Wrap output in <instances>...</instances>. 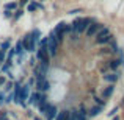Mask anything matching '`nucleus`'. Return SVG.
<instances>
[{
	"instance_id": "28",
	"label": "nucleus",
	"mask_w": 124,
	"mask_h": 120,
	"mask_svg": "<svg viewBox=\"0 0 124 120\" xmlns=\"http://www.w3.org/2000/svg\"><path fill=\"white\" fill-rule=\"evenodd\" d=\"M121 59H123V64H124V55H123V58H121Z\"/></svg>"
},
{
	"instance_id": "7",
	"label": "nucleus",
	"mask_w": 124,
	"mask_h": 120,
	"mask_svg": "<svg viewBox=\"0 0 124 120\" xmlns=\"http://www.w3.org/2000/svg\"><path fill=\"white\" fill-rule=\"evenodd\" d=\"M28 90H30L28 84H27V86H24V87L21 89V92H19V105H22V103L27 100V97H28Z\"/></svg>"
},
{
	"instance_id": "5",
	"label": "nucleus",
	"mask_w": 124,
	"mask_h": 120,
	"mask_svg": "<svg viewBox=\"0 0 124 120\" xmlns=\"http://www.w3.org/2000/svg\"><path fill=\"white\" fill-rule=\"evenodd\" d=\"M35 44H36V41H33L31 34H27V36H24V39H22V45H24V48L27 51H33L35 50Z\"/></svg>"
},
{
	"instance_id": "20",
	"label": "nucleus",
	"mask_w": 124,
	"mask_h": 120,
	"mask_svg": "<svg viewBox=\"0 0 124 120\" xmlns=\"http://www.w3.org/2000/svg\"><path fill=\"white\" fill-rule=\"evenodd\" d=\"M22 48H24V45H22V41H19L17 44H16L14 51H16V53H21V51H22Z\"/></svg>"
},
{
	"instance_id": "29",
	"label": "nucleus",
	"mask_w": 124,
	"mask_h": 120,
	"mask_svg": "<svg viewBox=\"0 0 124 120\" xmlns=\"http://www.w3.org/2000/svg\"><path fill=\"white\" fill-rule=\"evenodd\" d=\"M113 120H119V119H118V117H115V119H113Z\"/></svg>"
},
{
	"instance_id": "3",
	"label": "nucleus",
	"mask_w": 124,
	"mask_h": 120,
	"mask_svg": "<svg viewBox=\"0 0 124 120\" xmlns=\"http://www.w3.org/2000/svg\"><path fill=\"white\" fill-rule=\"evenodd\" d=\"M36 58L41 61L42 64H49V58H50V55H49V51H47V47H46V44L41 45V48L36 51Z\"/></svg>"
},
{
	"instance_id": "18",
	"label": "nucleus",
	"mask_w": 124,
	"mask_h": 120,
	"mask_svg": "<svg viewBox=\"0 0 124 120\" xmlns=\"http://www.w3.org/2000/svg\"><path fill=\"white\" fill-rule=\"evenodd\" d=\"M16 8H17V3H14V2L6 3V5H5V9H8V11H11V9H16Z\"/></svg>"
},
{
	"instance_id": "16",
	"label": "nucleus",
	"mask_w": 124,
	"mask_h": 120,
	"mask_svg": "<svg viewBox=\"0 0 124 120\" xmlns=\"http://www.w3.org/2000/svg\"><path fill=\"white\" fill-rule=\"evenodd\" d=\"M9 45H11V41H5L2 45H0V50H2V51H6L9 48Z\"/></svg>"
},
{
	"instance_id": "26",
	"label": "nucleus",
	"mask_w": 124,
	"mask_h": 120,
	"mask_svg": "<svg viewBox=\"0 0 124 120\" xmlns=\"http://www.w3.org/2000/svg\"><path fill=\"white\" fill-rule=\"evenodd\" d=\"M79 11H80V9H71L69 14H76V13H79Z\"/></svg>"
},
{
	"instance_id": "4",
	"label": "nucleus",
	"mask_w": 124,
	"mask_h": 120,
	"mask_svg": "<svg viewBox=\"0 0 124 120\" xmlns=\"http://www.w3.org/2000/svg\"><path fill=\"white\" fill-rule=\"evenodd\" d=\"M104 25L102 24H97V22H91V25H88V28L85 30V34H86L88 38H91V36H96V33L102 28Z\"/></svg>"
},
{
	"instance_id": "23",
	"label": "nucleus",
	"mask_w": 124,
	"mask_h": 120,
	"mask_svg": "<svg viewBox=\"0 0 124 120\" xmlns=\"http://www.w3.org/2000/svg\"><path fill=\"white\" fill-rule=\"evenodd\" d=\"M66 120H77V119H76V112H72V114H69V117H68Z\"/></svg>"
},
{
	"instance_id": "14",
	"label": "nucleus",
	"mask_w": 124,
	"mask_h": 120,
	"mask_svg": "<svg viewBox=\"0 0 124 120\" xmlns=\"http://www.w3.org/2000/svg\"><path fill=\"white\" fill-rule=\"evenodd\" d=\"M68 117H69V111H61V112H60V114H58L54 120H66Z\"/></svg>"
},
{
	"instance_id": "15",
	"label": "nucleus",
	"mask_w": 124,
	"mask_h": 120,
	"mask_svg": "<svg viewBox=\"0 0 124 120\" xmlns=\"http://www.w3.org/2000/svg\"><path fill=\"white\" fill-rule=\"evenodd\" d=\"M119 64H121V61H119V59H113V61H108V67H110L112 70H115L116 67L119 66Z\"/></svg>"
},
{
	"instance_id": "24",
	"label": "nucleus",
	"mask_w": 124,
	"mask_h": 120,
	"mask_svg": "<svg viewBox=\"0 0 124 120\" xmlns=\"http://www.w3.org/2000/svg\"><path fill=\"white\" fill-rule=\"evenodd\" d=\"M116 112H118V108H115V109H113V111H112V112H108V115H115V114H116Z\"/></svg>"
},
{
	"instance_id": "1",
	"label": "nucleus",
	"mask_w": 124,
	"mask_h": 120,
	"mask_svg": "<svg viewBox=\"0 0 124 120\" xmlns=\"http://www.w3.org/2000/svg\"><path fill=\"white\" fill-rule=\"evenodd\" d=\"M58 39H57V36H55L54 33L50 34V36L47 38V44H46V47H47V51H49V55L50 56H57V51H58Z\"/></svg>"
},
{
	"instance_id": "17",
	"label": "nucleus",
	"mask_w": 124,
	"mask_h": 120,
	"mask_svg": "<svg viewBox=\"0 0 124 120\" xmlns=\"http://www.w3.org/2000/svg\"><path fill=\"white\" fill-rule=\"evenodd\" d=\"M101 109H102V106H94V108L90 111V115H97L101 112Z\"/></svg>"
},
{
	"instance_id": "27",
	"label": "nucleus",
	"mask_w": 124,
	"mask_h": 120,
	"mask_svg": "<svg viewBox=\"0 0 124 120\" xmlns=\"http://www.w3.org/2000/svg\"><path fill=\"white\" fill-rule=\"evenodd\" d=\"M0 84H5V78L3 76H0Z\"/></svg>"
},
{
	"instance_id": "13",
	"label": "nucleus",
	"mask_w": 124,
	"mask_h": 120,
	"mask_svg": "<svg viewBox=\"0 0 124 120\" xmlns=\"http://www.w3.org/2000/svg\"><path fill=\"white\" fill-rule=\"evenodd\" d=\"M105 34H110V30L107 27H102L99 31L96 33V39H99V38H102V36H105Z\"/></svg>"
},
{
	"instance_id": "22",
	"label": "nucleus",
	"mask_w": 124,
	"mask_h": 120,
	"mask_svg": "<svg viewBox=\"0 0 124 120\" xmlns=\"http://www.w3.org/2000/svg\"><path fill=\"white\" fill-rule=\"evenodd\" d=\"M3 61H5V51H2V50H0V64H2Z\"/></svg>"
},
{
	"instance_id": "21",
	"label": "nucleus",
	"mask_w": 124,
	"mask_h": 120,
	"mask_svg": "<svg viewBox=\"0 0 124 120\" xmlns=\"http://www.w3.org/2000/svg\"><path fill=\"white\" fill-rule=\"evenodd\" d=\"M22 13H24V11H22V9H17V11H16V16H14V20H17V19L21 17V14H22Z\"/></svg>"
},
{
	"instance_id": "19",
	"label": "nucleus",
	"mask_w": 124,
	"mask_h": 120,
	"mask_svg": "<svg viewBox=\"0 0 124 120\" xmlns=\"http://www.w3.org/2000/svg\"><path fill=\"white\" fill-rule=\"evenodd\" d=\"M36 8H41V5H38V3H35V2H31L30 3V5H28V11H35V9H36Z\"/></svg>"
},
{
	"instance_id": "11",
	"label": "nucleus",
	"mask_w": 124,
	"mask_h": 120,
	"mask_svg": "<svg viewBox=\"0 0 124 120\" xmlns=\"http://www.w3.org/2000/svg\"><path fill=\"white\" fill-rule=\"evenodd\" d=\"M113 39V36L112 34H105V36H102V38H99V39H96V42L99 45H102V44H107V42H110Z\"/></svg>"
},
{
	"instance_id": "10",
	"label": "nucleus",
	"mask_w": 124,
	"mask_h": 120,
	"mask_svg": "<svg viewBox=\"0 0 124 120\" xmlns=\"http://www.w3.org/2000/svg\"><path fill=\"white\" fill-rule=\"evenodd\" d=\"M104 80L107 81V83H110V84H113L116 80H118V75H116L115 72L113 73H107V75H104Z\"/></svg>"
},
{
	"instance_id": "2",
	"label": "nucleus",
	"mask_w": 124,
	"mask_h": 120,
	"mask_svg": "<svg viewBox=\"0 0 124 120\" xmlns=\"http://www.w3.org/2000/svg\"><path fill=\"white\" fill-rule=\"evenodd\" d=\"M90 22H93V20H91V19H77V20L72 24L74 31H76V33H82V31H85L88 28V24H90Z\"/></svg>"
},
{
	"instance_id": "9",
	"label": "nucleus",
	"mask_w": 124,
	"mask_h": 120,
	"mask_svg": "<svg viewBox=\"0 0 124 120\" xmlns=\"http://www.w3.org/2000/svg\"><path fill=\"white\" fill-rule=\"evenodd\" d=\"M41 97H42V94H38V92L30 94V97H28V103H30V105H38V103L41 101Z\"/></svg>"
},
{
	"instance_id": "8",
	"label": "nucleus",
	"mask_w": 124,
	"mask_h": 120,
	"mask_svg": "<svg viewBox=\"0 0 124 120\" xmlns=\"http://www.w3.org/2000/svg\"><path fill=\"white\" fill-rule=\"evenodd\" d=\"M44 114L47 115V120H54L55 117H57V108H55V106H52V105H49V108L46 109Z\"/></svg>"
},
{
	"instance_id": "6",
	"label": "nucleus",
	"mask_w": 124,
	"mask_h": 120,
	"mask_svg": "<svg viewBox=\"0 0 124 120\" xmlns=\"http://www.w3.org/2000/svg\"><path fill=\"white\" fill-rule=\"evenodd\" d=\"M49 87H50V84H49V81L46 78H38L36 80V89L39 90V92H46V90H49Z\"/></svg>"
},
{
	"instance_id": "12",
	"label": "nucleus",
	"mask_w": 124,
	"mask_h": 120,
	"mask_svg": "<svg viewBox=\"0 0 124 120\" xmlns=\"http://www.w3.org/2000/svg\"><path fill=\"white\" fill-rule=\"evenodd\" d=\"M113 90H115V86H113V84H110V86L105 87V90L102 92V97H104V98H108V97H112Z\"/></svg>"
},
{
	"instance_id": "25",
	"label": "nucleus",
	"mask_w": 124,
	"mask_h": 120,
	"mask_svg": "<svg viewBox=\"0 0 124 120\" xmlns=\"http://www.w3.org/2000/svg\"><path fill=\"white\" fill-rule=\"evenodd\" d=\"M27 3H28V0H21V3H19V5L24 6V5H27Z\"/></svg>"
}]
</instances>
